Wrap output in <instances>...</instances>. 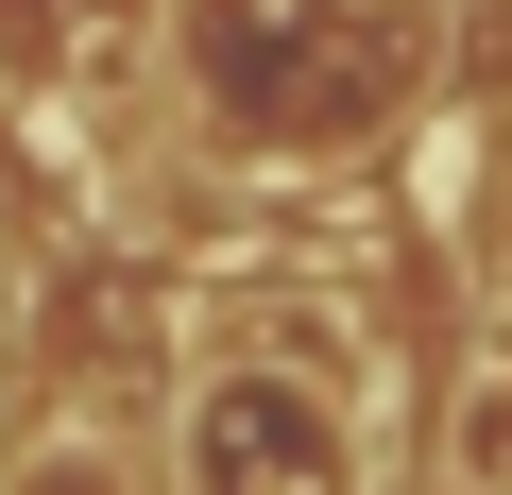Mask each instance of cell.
Here are the masks:
<instances>
[{"mask_svg":"<svg viewBox=\"0 0 512 495\" xmlns=\"http://www.w3.org/2000/svg\"><path fill=\"white\" fill-rule=\"evenodd\" d=\"M444 461H461V495H512V359H478V376H461Z\"/></svg>","mask_w":512,"mask_h":495,"instance_id":"cell-2","label":"cell"},{"mask_svg":"<svg viewBox=\"0 0 512 495\" xmlns=\"http://www.w3.org/2000/svg\"><path fill=\"white\" fill-rule=\"evenodd\" d=\"M0 495H120L103 444H35V461H0Z\"/></svg>","mask_w":512,"mask_h":495,"instance_id":"cell-3","label":"cell"},{"mask_svg":"<svg viewBox=\"0 0 512 495\" xmlns=\"http://www.w3.org/2000/svg\"><path fill=\"white\" fill-rule=\"evenodd\" d=\"M188 495H359L342 393H308V376H205L188 393Z\"/></svg>","mask_w":512,"mask_h":495,"instance_id":"cell-1","label":"cell"}]
</instances>
